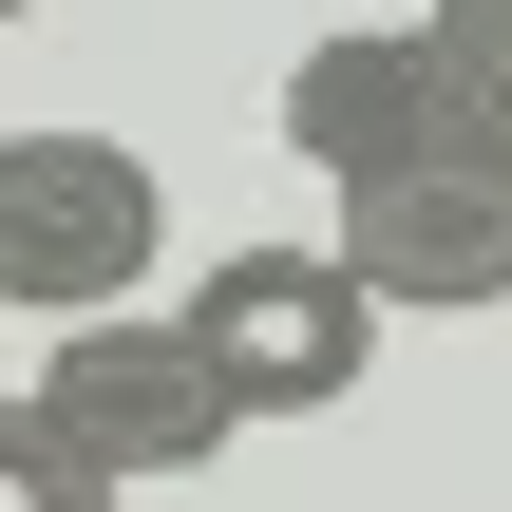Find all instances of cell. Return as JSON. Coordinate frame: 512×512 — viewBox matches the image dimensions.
Returning <instances> with one entry per match:
<instances>
[{"instance_id": "obj_1", "label": "cell", "mask_w": 512, "mask_h": 512, "mask_svg": "<svg viewBox=\"0 0 512 512\" xmlns=\"http://www.w3.org/2000/svg\"><path fill=\"white\" fill-rule=\"evenodd\" d=\"M285 152L342 190V266L399 304V323H456V304H512V152L456 133L418 19H342L285 57Z\"/></svg>"}, {"instance_id": "obj_2", "label": "cell", "mask_w": 512, "mask_h": 512, "mask_svg": "<svg viewBox=\"0 0 512 512\" xmlns=\"http://www.w3.org/2000/svg\"><path fill=\"white\" fill-rule=\"evenodd\" d=\"M152 247H171V171L133 133H76V114L0 133V304L19 323H114Z\"/></svg>"}, {"instance_id": "obj_3", "label": "cell", "mask_w": 512, "mask_h": 512, "mask_svg": "<svg viewBox=\"0 0 512 512\" xmlns=\"http://www.w3.org/2000/svg\"><path fill=\"white\" fill-rule=\"evenodd\" d=\"M19 418H57L114 494L209 475V456L247 437V399H228V361L190 342V304H171V323H133V304H114V323H57V342L19 361Z\"/></svg>"}, {"instance_id": "obj_4", "label": "cell", "mask_w": 512, "mask_h": 512, "mask_svg": "<svg viewBox=\"0 0 512 512\" xmlns=\"http://www.w3.org/2000/svg\"><path fill=\"white\" fill-rule=\"evenodd\" d=\"M380 285L342 266V247H228L209 285H190V342L228 361V399H247V437L266 418H342L361 380H380Z\"/></svg>"}, {"instance_id": "obj_5", "label": "cell", "mask_w": 512, "mask_h": 512, "mask_svg": "<svg viewBox=\"0 0 512 512\" xmlns=\"http://www.w3.org/2000/svg\"><path fill=\"white\" fill-rule=\"evenodd\" d=\"M418 57H437L456 133H494V152H512V0H418Z\"/></svg>"}, {"instance_id": "obj_6", "label": "cell", "mask_w": 512, "mask_h": 512, "mask_svg": "<svg viewBox=\"0 0 512 512\" xmlns=\"http://www.w3.org/2000/svg\"><path fill=\"white\" fill-rule=\"evenodd\" d=\"M0 512H114V475H95L57 418H19V399H0Z\"/></svg>"}, {"instance_id": "obj_7", "label": "cell", "mask_w": 512, "mask_h": 512, "mask_svg": "<svg viewBox=\"0 0 512 512\" xmlns=\"http://www.w3.org/2000/svg\"><path fill=\"white\" fill-rule=\"evenodd\" d=\"M361 512H418V494H361Z\"/></svg>"}, {"instance_id": "obj_8", "label": "cell", "mask_w": 512, "mask_h": 512, "mask_svg": "<svg viewBox=\"0 0 512 512\" xmlns=\"http://www.w3.org/2000/svg\"><path fill=\"white\" fill-rule=\"evenodd\" d=\"M19 19H38V0H19Z\"/></svg>"}]
</instances>
